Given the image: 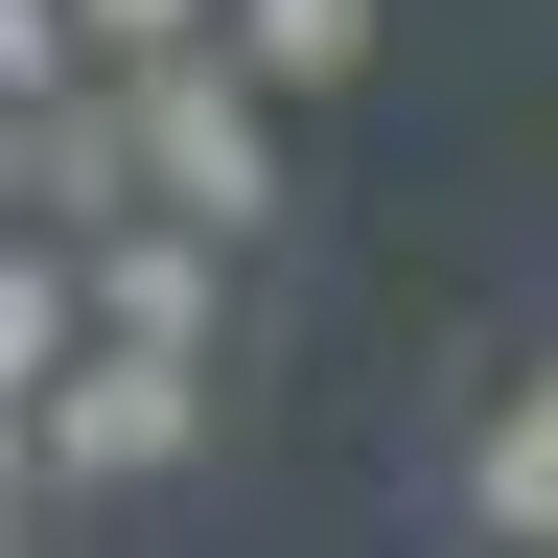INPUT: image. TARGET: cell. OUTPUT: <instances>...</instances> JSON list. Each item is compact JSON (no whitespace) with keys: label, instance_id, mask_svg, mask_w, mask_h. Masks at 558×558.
Instances as JSON below:
<instances>
[{"label":"cell","instance_id":"obj_7","mask_svg":"<svg viewBox=\"0 0 558 558\" xmlns=\"http://www.w3.org/2000/svg\"><path fill=\"white\" fill-rule=\"evenodd\" d=\"M233 70H279V94H349V70H373V0H233Z\"/></svg>","mask_w":558,"mask_h":558},{"label":"cell","instance_id":"obj_6","mask_svg":"<svg viewBox=\"0 0 558 558\" xmlns=\"http://www.w3.org/2000/svg\"><path fill=\"white\" fill-rule=\"evenodd\" d=\"M465 512L558 558V373H535V396H512V418H488V442H465Z\"/></svg>","mask_w":558,"mask_h":558},{"label":"cell","instance_id":"obj_5","mask_svg":"<svg viewBox=\"0 0 558 558\" xmlns=\"http://www.w3.org/2000/svg\"><path fill=\"white\" fill-rule=\"evenodd\" d=\"M70 349H94V233H24V256H0V373H70Z\"/></svg>","mask_w":558,"mask_h":558},{"label":"cell","instance_id":"obj_8","mask_svg":"<svg viewBox=\"0 0 558 558\" xmlns=\"http://www.w3.org/2000/svg\"><path fill=\"white\" fill-rule=\"evenodd\" d=\"M70 24H94V47L140 70V47H233V0H70Z\"/></svg>","mask_w":558,"mask_h":558},{"label":"cell","instance_id":"obj_4","mask_svg":"<svg viewBox=\"0 0 558 558\" xmlns=\"http://www.w3.org/2000/svg\"><path fill=\"white\" fill-rule=\"evenodd\" d=\"M209 303H233V233H186V209H117L94 233V326L117 349H209Z\"/></svg>","mask_w":558,"mask_h":558},{"label":"cell","instance_id":"obj_3","mask_svg":"<svg viewBox=\"0 0 558 558\" xmlns=\"http://www.w3.org/2000/svg\"><path fill=\"white\" fill-rule=\"evenodd\" d=\"M0 163H24V233H117V209H140V94H117V70L0 94Z\"/></svg>","mask_w":558,"mask_h":558},{"label":"cell","instance_id":"obj_2","mask_svg":"<svg viewBox=\"0 0 558 558\" xmlns=\"http://www.w3.org/2000/svg\"><path fill=\"white\" fill-rule=\"evenodd\" d=\"M186 442H209V349H117V326H94V349L24 396V465H47V488H163Z\"/></svg>","mask_w":558,"mask_h":558},{"label":"cell","instance_id":"obj_1","mask_svg":"<svg viewBox=\"0 0 558 558\" xmlns=\"http://www.w3.org/2000/svg\"><path fill=\"white\" fill-rule=\"evenodd\" d=\"M140 94V209H186V233H279V70H233V47H140L117 70Z\"/></svg>","mask_w":558,"mask_h":558}]
</instances>
